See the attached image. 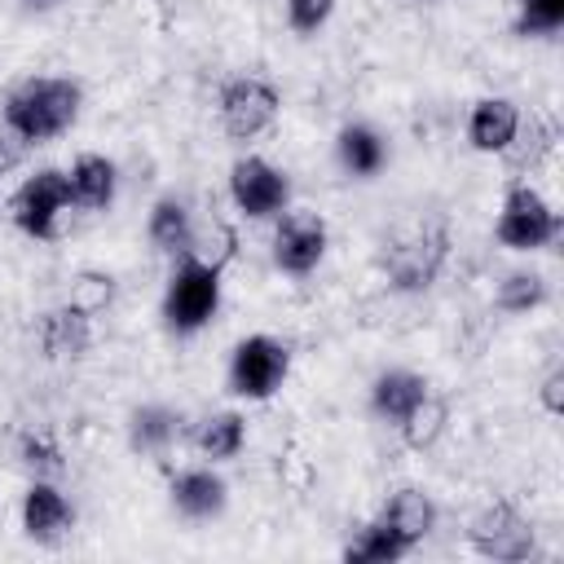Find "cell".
Returning a JSON list of instances; mask_svg holds the SVG:
<instances>
[{"label": "cell", "mask_w": 564, "mask_h": 564, "mask_svg": "<svg viewBox=\"0 0 564 564\" xmlns=\"http://www.w3.org/2000/svg\"><path fill=\"white\" fill-rule=\"evenodd\" d=\"M18 467L31 476V480H57L66 471V454H62V441L48 432V427H31L18 436Z\"/></svg>", "instance_id": "obj_23"}, {"label": "cell", "mask_w": 564, "mask_h": 564, "mask_svg": "<svg viewBox=\"0 0 564 564\" xmlns=\"http://www.w3.org/2000/svg\"><path fill=\"white\" fill-rule=\"evenodd\" d=\"M167 498L185 520H216L229 502V485L212 467H185L172 476Z\"/></svg>", "instance_id": "obj_13"}, {"label": "cell", "mask_w": 564, "mask_h": 564, "mask_svg": "<svg viewBox=\"0 0 564 564\" xmlns=\"http://www.w3.org/2000/svg\"><path fill=\"white\" fill-rule=\"evenodd\" d=\"M26 150H31V141H26L18 128H9V123L0 119V176H9V172L26 159Z\"/></svg>", "instance_id": "obj_31"}, {"label": "cell", "mask_w": 564, "mask_h": 564, "mask_svg": "<svg viewBox=\"0 0 564 564\" xmlns=\"http://www.w3.org/2000/svg\"><path fill=\"white\" fill-rule=\"evenodd\" d=\"M194 445H198L203 458L229 463V458H238L242 445H247V419H242L238 410H216V414H207V419L194 427Z\"/></svg>", "instance_id": "obj_21"}, {"label": "cell", "mask_w": 564, "mask_h": 564, "mask_svg": "<svg viewBox=\"0 0 564 564\" xmlns=\"http://www.w3.org/2000/svg\"><path fill=\"white\" fill-rule=\"evenodd\" d=\"M432 392V383L419 375V370H383V375H375V383H370V410L383 419V423H401L423 397Z\"/></svg>", "instance_id": "obj_17"}, {"label": "cell", "mask_w": 564, "mask_h": 564, "mask_svg": "<svg viewBox=\"0 0 564 564\" xmlns=\"http://www.w3.org/2000/svg\"><path fill=\"white\" fill-rule=\"evenodd\" d=\"M542 405H546V414H564V370L560 366L542 379Z\"/></svg>", "instance_id": "obj_32"}, {"label": "cell", "mask_w": 564, "mask_h": 564, "mask_svg": "<svg viewBox=\"0 0 564 564\" xmlns=\"http://www.w3.org/2000/svg\"><path fill=\"white\" fill-rule=\"evenodd\" d=\"M326 220L313 212V207H286L278 212V225H273V264L291 278H304L322 264L326 256Z\"/></svg>", "instance_id": "obj_9"}, {"label": "cell", "mask_w": 564, "mask_h": 564, "mask_svg": "<svg viewBox=\"0 0 564 564\" xmlns=\"http://www.w3.org/2000/svg\"><path fill=\"white\" fill-rule=\"evenodd\" d=\"M70 207V185L62 167H40L35 176H26L18 185V194L9 198V220L26 234V238H57V220Z\"/></svg>", "instance_id": "obj_8"}, {"label": "cell", "mask_w": 564, "mask_h": 564, "mask_svg": "<svg viewBox=\"0 0 564 564\" xmlns=\"http://www.w3.org/2000/svg\"><path fill=\"white\" fill-rule=\"evenodd\" d=\"M181 441V410L172 405H141L128 419V445L137 454H167Z\"/></svg>", "instance_id": "obj_19"}, {"label": "cell", "mask_w": 564, "mask_h": 564, "mask_svg": "<svg viewBox=\"0 0 564 564\" xmlns=\"http://www.w3.org/2000/svg\"><path fill=\"white\" fill-rule=\"evenodd\" d=\"M110 300H115V278H110V273H93V269H88V273H79L75 286H70V304L84 308L88 317H97Z\"/></svg>", "instance_id": "obj_29"}, {"label": "cell", "mask_w": 564, "mask_h": 564, "mask_svg": "<svg viewBox=\"0 0 564 564\" xmlns=\"http://www.w3.org/2000/svg\"><path fill=\"white\" fill-rule=\"evenodd\" d=\"M35 344L48 361H79L93 344V317L66 300L35 322Z\"/></svg>", "instance_id": "obj_12"}, {"label": "cell", "mask_w": 564, "mask_h": 564, "mask_svg": "<svg viewBox=\"0 0 564 564\" xmlns=\"http://www.w3.org/2000/svg\"><path fill=\"white\" fill-rule=\"evenodd\" d=\"M520 128V106L511 97H480L467 115V141L480 154H502Z\"/></svg>", "instance_id": "obj_15"}, {"label": "cell", "mask_w": 564, "mask_h": 564, "mask_svg": "<svg viewBox=\"0 0 564 564\" xmlns=\"http://www.w3.org/2000/svg\"><path fill=\"white\" fill-rule=\"evenodd\" d=\"M335 154H339V167L348 176H375L388 159V145L370 123H344L335 137Z\"/></svg>", "instance_id": "obj_20"}, {"label": "cell", "mask_w": 564, "mask_h": 564, "mask_svg": "<svg viewBox=\"0 0 564 564\" xmlns=\"http://www.w3.org/2000/svg\"><path fill=\"white\" fill-rule=\"evenodd\" d=\"M79 115V84L75 79H57V75H40V79H22L9 97H4V123L18 128L31 145L62 137Z\"/></svg>", "instance_id": "obj_2"}, {"label": "cell", "mask_w": 564, "mask_h": 564, "mask_svg": "<svg viewBox=\"0 0 564 564\" xmlns=\"http://www.w3.org/2000/svg\"><path fill=\"white\" fill-rule=\"evenodd\" d=\"M335 13V0H286V22L300 35H313L326 26V18Z\"/></svg>", "instance_id": "obj_30"}, {"label": "cell", "mask_w": 564, "mask_h": 564, "mask_svg": "<svg viewBox=\"0 0 564 564\" xmlns=\"http://www.w3.org/2000/svg\"><path fill=\"white\" fill-rule=\"evenodd\" d=\"M467 542L476 555L485 560H498V564H520L533 555L538 546V533H533V520L516 507V502H489L476 511L471 529H467Z\"/></svg>", "instance_id": "obj_7"}, {"label": "cell", "mask_w": 564, "mask_h": 564, "mask_svg": "<svg viewBox=\"0 0 564 564\" xmlns=\"http://www.w3.org/2000/svg\"><path fill=\"white\" fill-rule=\"evenodd\" d=\"M229 198H234V207H238L242 216L269 220V216L286 212V203H291V181H286V172L273 167L269 159L247 154V159H238V163L229 167Z\"/></svg>", "instance_id": "obj_10"}, {"label": "cell", "mask_w": 564, "mask_h": 564, "mask_svg": "<svg viewBox=\"0 0 564 564\" xmlns=\"http://www.w3.org/2000/svg\"><path fill=\"white\" fill-rule=\"evenodd\" d=\"M546 278L538 273V269H511L502 282H498V308L502 313H529V308H538V304H546Z\"/></svg>", "instance_id": "obj_27"}, {"label": "cell", "mask_w": 564, "mask_h": 564, "mask_svg": "<svg viewBox=\"0 0 564 564\" xmlns=\"http://www.w3.org/2000/svg\"><path fill=\"white\" fill-rule=\"evenodd\" d=\"M520 18L516 31L520 35H555L564 26V0H516Z\"/></svg>", "instance_id": "obj_28"}, {"label": "cell", "mask_w": 564, "mask_h": 564, "mask_svg": "<svg viewBox=\"0 0 564 564\" xmlns=\"http://www.w3.org/2000/svg\"><path fill=\"white\" fill-rule=\"evenodd\" d=\"M449 260V225L441 216H423V220H410L401 225L397 234L383 238V251H379V269L388 278L392 291H427L441 269Z\"/></svg>", "instance_id": "obj_1"}, {"label": "cell", "mask_w": 564, "mask_h": 564, "mask_svg": "<svg viewBox=\"0 0 564 564\" xmlns=\"http://www.w3.org/2000/svg\"><path fill=\"white\" fill-rule=\"evenodd\" d=\"M189 229H194V216L181 198H159L150 220H145V234L163 256H181L185 242H189Z\"/></svg>", "instance_id": "obj_24"}, {"label": "cell", "mask_w": 564, "mask_h": 564, "mask_svg": "<svg viewBox=\"0 0 564 564\" xmlns=\"http://www.w3.org/2000/svg\"><path fill=\"white\" fill-rule=\"evenodd\" d=\"M379 520H383V524L414 551V546L432 533V524H436V502H432L419 485H401V489H392V494L383 498Z\"/></svg>", "instance_id": "obj_14"}, {"label": "cell", "mask_w": 564, "mask_h": 564, "mask_svg": "<svg viewBox=\"0 0 564 564\" xmlns=\"http://www.w3.org/2000/svg\"><path fill=\"white\" fill-rule=\"evenodd\" d=\"M494 234L511 251H542L560 238V216L529 181H511L507 194H502V212H498Z\"/></svg>", "instance_id": "obj_4"}, {"label": "cell", "mask_w": 564, "mask_h": 564, "mask_svg": "<svg viewBox=\"0 0 564 564\" xmlns=\"http://www.w3.org/2000/svg\"><path fill=\"white\" fill-rule=\"evenodd\" d=\"M66 185H70V207L79 212H106L115 203V185H119V172L106 154H79L66 172Z\"/></svg>", "instance_id": "obj_16"}, {"label": "cell", "mask_w": 564, "mask_h": 564, "mask_svg": "<svg viewBox=\"0 0 564 564\" xmlns=\"http://www.w3.org/2000/svg\"><path fill=\"white\" fill-rule=\"evenodd\" d=\"M555 145H560V123L551 115H529V123L520 119V128H516L511 145L502 150V159H507L511 172H538L555 154Z\"/></svg>", "instance_id": "obj_18"}, {"label": "cell", "mask_w": 564, "mask_h": 564, "mask_svg": "<svg viewBox=\"0 0 564 564\" xmlns=\"http://www.w3.org/2000/svg\"><path fill=\"white\" fill-rule=\"evenodd\" d=\"M216 110H220V128H225L229 141H256L260 132L273 128V119H278V110H282V97H278V88H273L269 79H260V75H234V79L220 88Z\"/></svg>", "instance_id": "obj_6"}, {"label": "cell", "mask_w": 564, "mask_h": 564, "mask_svg": "<svg viewBox=\"0 0 564 564\" xmlns=\"http://www.w3.org/2000/svg\"><path fill=\"white\" fill-rule=\"evenodd\" d=\"M401 555H410V546H405L379 516L366 520V524H357L352 538L344 542V560H352V564H392V560H401Z\"/></svg>", "instance_id": "obj_22"}, {"label": "cell", "mask_w": 564, "mask_h": 564, "mask_svg": "<svg viewBox=\"0 0 564 564\" xmlns=\"http://www.w3.org/2000/svg\"><path fill=\"white\" fill-rule=\"evenodd\" d=\"M75 529V511L53 480H31L22 494V533L35 546H62Z\"/></svg>", "instance_id": "obj_11"}, {"label": "cell", "mask_w": 564, "mask_h": 564, "mask_svg": "<svg viewBox=\"0 0 564 564\" xmlns=\"http://www.w3.org/2000/svg\"><path fill=\"white\" fill-rule=\"evenodd\" d=\"M445 423H449V405H445L436 392H427V397L397 423V432H401V441H405L410 449H432V445L441 441Z\"/></svg>", "instance_id": "obj_26"}, {"label": "cell", "mask_w": 564, "mask_h": 564, "mask_svg": "<svg viewBox=\"0 0 564 564\" xmlns=\"http://www.w3.org/2000/svg\"><path fill=\"white\" fill-rule=\"evenodd\" d=\"M405 4H427V0H405Z\"/></svg>", "instance_id": "obj_34"}, {"label": "cell", "mask_w": 564, "mask_h": 564, "mask_svg": "<svg viewBox=\"0 0 564 564\" xmlns=\"http://www.w3.org/2000/svg\"><path fill=\"white\" fill-rule=\"evenodd\" d=\"M234 247H238L234 229H229L220 216H207V220H194L189 242H185L181 256H189V260H198V264H212V269H225L229 256H234Z\"/></svg>", "instance_id": "obj_25"}, {"label": "cell", "mask_w": 564, "mask_h": 564, "mask_svg": "<svg viewBox=\"0 0 564 564\" xmlns=\"http://www.w3.org/2000/svg\"><path fill=\"white\" fill-rule=\"evenodd\" d=\"M31 4H40V9H48V4H57V0H31Z\"/></svg>", "instance_id": "obj_33"}, {"label": "cell", "mask_w": 564, "mask_h": 564, "mask_svg": "<svg viewBox=\"0 0 564 564\" xmlns=\"http://www.w3.org/2000/svg\"><path fill=\"white\" fill-rule=\"evenodd\" d=\"M216 308H220V269L181 256L163 291V326L172 335H194L216 317Z\"/></svg>", "instance_id": "obj_3"}, {"label": "cell", "mask_w": 564, "mask_h": 564, "mask_svg": "<svg viewBox=\"0 0 564 564\" xmlns=\"http://www.w3.org/2000/svg\"><path fill=\"white\" fill-rule=\"evenodd\" d=\"M291 370V348L273 335H247L229 352V392L247 401H269Z\"/></svg>", "instance_id": "obj_5"}]
</instances>
